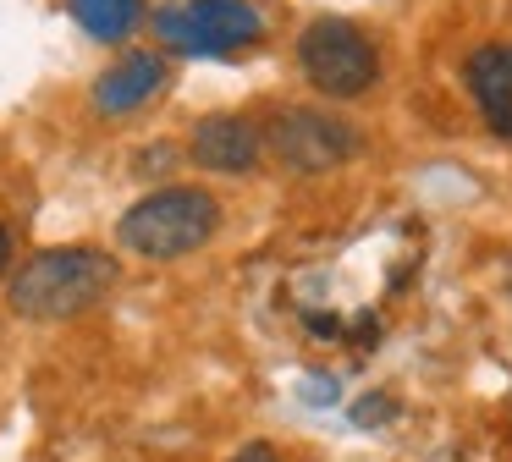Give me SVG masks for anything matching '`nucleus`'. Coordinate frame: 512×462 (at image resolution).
Listing matches in <instances>:
<instances>
[{
  "label": "nucleus",
  "instance_id": "9",
  "mask_svg": "<svg viewBox=\"0 0 512 462\" xmlns=\"http://www.w3.org/2000/svg\"><path fill=\"white\" fill-rule=\"evenodd\" d=\"M67 11H72V22H78L89 39L116 44V39H127V33L138 28L144 0H67Z\"/></svg>",
  "mask_w": 512,
  "mask_h": 462
},
{
  "label": "nucleus",
  "instance_id": "4",
  "mask_svg": "<svg viewBox=\"0 0 512 462\" xmlns=\"http://www.w3.org/2000/svg\"><path fill=\"white\" fill-rule=\"evenodd\" d=\"M155 33L171 44L177 55H237L254 50L265 39V17L254 0H182V6H160L155 11Z\"/></svg>",
  "mask_w": 512,
  "mask_h": 462
},
{
  "label": "nucleus",
  "instance_id": "14",
  "mask_svg": "<svg viewBox=\"0 0 512 462\" xmlns=\"http://www.w3.org/2000/svg\"><path fill=\"white\" fill-rule=\"evenodd\" d=\"M353 336H358V341H364V347H369V341H375V314H358Z\"/></svg>",
  "mask_w": 512,
  "mask_h": 462
},
{
  "label": "nucleus",
  "instance_id": "8",
  "mask_svg": "<svg viewBox=\"0 0 512 462\" xmlns=\"http://www.w3.org/2000/svg\"><path fill=\"white\" fill-rule=\"evenodd\" d=\"M166 55L155 50H127L116 66H105L100 77H94V110H105V116H127V110L149 105V99L166 88Z\"/></svg>",
  "mask_w": 512,
  "mask_h": 462
},
{
  "label": "nucleus",
  "instance_id": "11",
  "mask_svg": "<svg viewBox=\"0 0 512 462\" xmlns=\"http://www.w3.org/2000/svg\"><path fill=\"white\" fill-rule=\"evenodd\" d=\"M232 462H281V451H276V446H265V440H248V446L237 451Z\"/></svg>",
  "mask_w": 512,
  "mask_h": 462
},
{
  "label": "nucleus",
  "instance_id": "7",
  "mask_svg": "<svg viewBox=\"0 0 512 462\" xmlns=\"http://www.w3.org/2000/svg\"><path fill=\"white\" fill-rule=\"evenodd\" d=\"M463 83L485 127L512 143V44H479L463 61Z\"/></svg>",
  "mask_w": 512,
  "mask_h": 462
},
{
  "label": "nucleus",
  "instance_id": "10",
  "mask_svg": "<svg viewBox=\"0 0 512 462\" xmlns=\"http://www.w3.org/2000/svg\"><path fill=\"white\" fill-rule=\"evenodd\" d=\"M386 418H397V402L391 396H364V402H353V424H364V429H375V424H386Z\"/></svg>",
  "mask_w": 512,
  "mask_h": 462
},
{
  "label": "nucleus",
  "instance_id": "6",
  "mask_svg": "<svg viewBox=\"0 0 512 462\" xmlns=\"http://www.w3.org/2000/svg\"><path fill=\"white\" fill-rule=\"evenodd\" d=\"M188 154L204 165V171H221V176H248L265 154V132L254 127L248 116H204L193 127Z\"/></svg>",
  "mask_w": 512,
  "mask_h": 462
},
{
  "label": "nucleus",
  "instance_id": "13",
  "mask_svg": "<svg viewBox=\"0 0 512 462\" xmlns=\"http://www.w3.org/2000/svg\"><path fill=\"white\" fill-rule=\"evenodd\" d=\"M309 402H336V391H331L325 374H314V380H309Z\"/></svg>",
  "mask_w": 512,
  "mask_h": 462
},
{
  "label": "nucleus",
  "instance_id": "2",
  "mask_svg": "<svg viewBox=\"0 0 512 462\" xmlns=\"http://www.w3.org/2000/svg\"><path fill=\"white\" fill-rule=\"evenodd\" d=\"M215 226H221V204L204 187H155L116 220V237L138 259H182L204 248Z\"/></svg>",
  "mask_w": 512,
  "mask_h": 462
},
{
  "label": "nucleus",
  "instance_id": "1",
  "mask_svg": "<svg viewBox=\"0 0 512 462\" xmlns=\"http://www.w3.org/2000/svg\"><path fill=\"white\" fill-rule=\"evenodd\" d=\"M116 286V259L100 248H45L12 275L6 303L17 319H78Z\"/></svg>",
  "mask_w": 512,
  "mask_h": 462
},
{
  "label": "nucleus",
  "instance_id": "15",
  "mask_svg": "<svg viewBox=\"0 0 512 462\" xmlns=\"http://www.w3.org/2000/svg\"><path fill=\"white\" fill-rule=\"evenodd\" d=\"M6 264H12V231L0 226V275H6Z\"/></svg>",
  "mask_w": 512,
  "mask_h": 462
},
{
  "label": "nucleus",
  "instance_id": "5",
  "mask_svg": "<svg viewBox=\"0 0 512 462\" xmlns=\"http://www.w3.org/2000/svg\"><path fill=\"white\" fill-rule=\"evenodd\" d=\"M265 143L298 176H320L358 154V132L336 116H320V110H276L265 127Z\"/></svg>",
  "mask_w": 512,
  "mask_h": 462
},
{
  "label": "nucleus",
  "instance_id": "12",
  "mask_svg": "<svg viewBox=\"0 0 512 462\" xmlns=\"http://www.w3.org/2000/svg\"><path fill=\"white\" fill-rule=\"evenodd\" d=\"M303 319H309L314 336H342V319H331V314H303Z\"/></svg>",
  "mask_w": 512,
  "mask_h": 462
},
{
  "label": "nucleus",
  "instance_id": "3",
  "mask_svg": "<svg viewBox=\"0 0 512 462\" xmlns=\"http://www.w3.org/2000/svg\"><path fill=\"white\" fill-rule=\"evenodd\" d=\"M298 66L325 99H364L380 77V55L369 33L347 17H314L298 33Z\"/></svg>",
  "mask_w": 512,
  "mask_h": 462
}]
</instances>
